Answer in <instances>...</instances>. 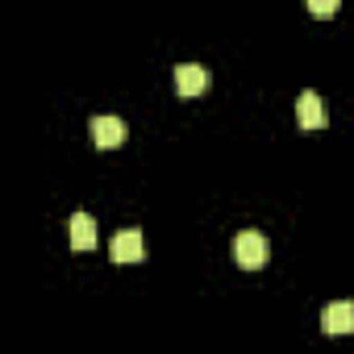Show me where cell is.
<instances>
[{
  "mask_svg": "<svg viewBox=\"0 0 354 354\" xmlns=\"http://www.w3.org/2000/svg\"><path fill=\"white\" fill-rule=\"evenodd\" d=\"M209 84H213V75L201 63H180V67H175V92H180V96H201Z\"/></svg>",
  "mask_w": 354,
  "mask_h": 354,
  "instance_id": "5b68a950",
  "label": "cell"
},
{
  "mask_svg": "<svg viewBox=\"0 0 354 354\" xmlns=\"http://www.w3.org/2000/svg\"><path fill=\"white\" fill-rule=\"evenodd\" d=\"M296 121H300V129H321L329 117H325V104H321V96L313 92V88H304L300 96H296Z\"/></svg>",
  "mask_w": 354,
  "mask_h": 354,
  "instance_id": "8992f818",
  "label": "cell"
},
{
  "mask_svg": "<svg viewBox=\"0 0 354 354\" xmlns=\"http://www.w3.org/2000/svg\"><path fill=\"white\" fill-rule=\"evenodd\" d=\"M267 254H271L267 234H259V230H242V234L234 238V259H238V267L259 271V267H267Z\"/></svg>",
  "mask_w": 354,
  "mask_h": 354,
  "instance_id": "6da1fadb",
  "label": "cell"
},
{
  "mask_svg": "<svg viewBox=\"0 0 354 354\" xmlns=\"http://www.w3.org/2000/svg\"><path fill=\"white\" fill-rule=\"evenodd\" d=\"M308 9H313L317 17H333V13H337L342 5H337V0H313V5H308Z\"/></svg>",
  "mask_w": 354,
  "mask_h": 354,
  "instance_id": "ba28073f",
  "label": "cell"
},
{
  "mask_svg": "<svg viewBox=\"0 0 354 354\" xmlns=\"http://www.w3.org/2000/svg\"><path fill=\"white\" fill-rule=\"evenodd\" d=\"M321 329H325L329 337H346V333H354V304H350V300H333V304H325V313H321Z\"/></svg>",
  "mask_w": 354,
  "mask_h": 354,
  "instance_id": "277c9868",
  "label": "cell"
},
{
  "mask_svg": "<svg viewBox=\"0 0 354 354\" xmlns=\"http://www.w3.org/2000/svg\"><path fill=\"white\" fill-rule=\"evenodd\" d=\"M88 133H92V142H96L100 150H113V146L125 142V121L113 117V113H104V117H92V121H88Z\"/></svg>",
  "mask_w": 354,
  "mask_h": 354,
  "instance_id": "3957f363",
  "label": "cell"
},
{
  "mask_svg": "<svg viewBox=\"0 0 354 354\" xmlns=\"http://www.w3.org/2000/svg\"><path fill=\"white\" fill-rule=\"evenodd\" d=\"M113 263H142L146 259V242H142V230L138 225H125L113 234V246H109Z\"/></svg>",
  "mask_w": 354,
  "mask_h": 354,
  "instance_id": "7a4b0ae2",
  "label": "cell"
},
{
  "mask_svg": "<svg viewBox=\"0 0 354 354\" xmlns=\"http://www.w3.org/2000/svg\"><path fill=\"white\" fill-rule=\"evenodd\" d=\"M67 234H71V250H92L96 246V221L88 213H71Z\"/></svg>",
  "mask_w": 354,
  "mask_h": 354,
  "instance_id": "52a82bcc",
  "label": "cell"
}]
</instances>
